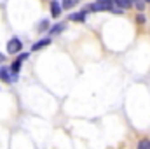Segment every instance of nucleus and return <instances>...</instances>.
<instances>
[{
	"instance_id": "obj_1",
	"label": "nucleus",
	"mask_w": 150,
	"mask_h": 149,
	"mask_svg": "<svg viewBox=\"0 0 150 149\" xmlns=\"http://www.w3.org/2000/svg\"><path fill=\"white\" fill-rule=\"evenodd\" d=\"M113 7V0H96L91 9L93 11H112Z\"/></svg>"
},
{
	"instance_id": "obj_2",
	"label": "nucleus",
	"mask_w": 150,
	"mask_h": 149,
	"mask_svg": "<svg viewBox=\"0 0 150 149\" xmlns=\"http://www.w3.org/2000/svg\"><path fill=\"white\" fill-rule=\"evenodd\" d=\"M21 47H23V42H21V40H19L18 37L11 39V40L7 42V53H9V54L19 53V51H21Z\"/></svg>"
},
{
	"instance_id": "obj_3",
	"label": "nucleus",
	"mask_w": 150,
	"mask_h": 149,
	"mask_svg": "<svg viewBox=\"0 0 150 149\" xmlns=\"http://www.w3.org/2000/svg\"><path fill=\"white\" fill-rule=\"evenodd\" d=\"M28 56H30L28 53H21V54H19V58H18V60L11 65V72H12V75H18V74H19V70H21V63H23L25 60H28Z\"/></svg>"
},
{
	"instance_id": "obj_4",
	"label": "nucleus",
	"mask_w": 150,
	"mask_h": 149,
	"mask_svg": "<svg viewBox=\"0 0 150 149\" xmlns=\"http://www.w3.org/2000/svg\"><path fill=\"white\" fill-rule=\"evenodd\" d=\"M0 79H2L4 82H11V81H14V79H16V75H12L11 69L2 67V69H0Z\"/></svg>"
},
{
	"instance_id": "obj_5",
	"label": "nucleus",
	"mask_w": 150,
	"mask_h": 149,
	"mask_svg": "<svg viewBox=\"0 0 150 149\" xmlns=\"http://www.w3.org/2000/svg\"><path fill=\"white\" fill-rule=\"evenodd\" d=\"M51 14H52L54 18H58V16L61 14V5H59L58 0H52V2H51Z\"/></svg>"
},
{
	"instance_id": "obj_6",
	"label": "nucleus",
	"mask_w": 150,
	"mask_h": 149,
	"mask_svg": "<svg viewBox=\"0 0 150 149\" xmlns=\"http://www.w3.org/2000/svg\"><path fill=\"white\" fill-rule=\"evenodd\" d=\"M84 19H86V12H74V14H70V21L82 23Z\"/></svg>"
},
{
	"instance_id": "obj_7",
	"label": "nucleus",
	"mask_w": 150,
	"mask_h": 149,
	"mask_svg": "<svg viewBox=\"0 0 150 149\" xmlns=\"http://www.w3.org/2000/svg\"><path fill=\"white\" fill-rule=\"evenodd\" d=\"M49 44H51V39H42V40H38L37 44L32 46V49H33V51H38V49H42V47H45V46H49Z\"/></svg>"
},
{
	"instance_id": "obj_8",
	"label": "nucleus",
	"mask_w": 150,
	"mask_h": 149,
	"mask_svg": "<svg viewBox=\"0 0 150 149\" xmlns=\"http://www.w3.org/2000/svg\"><path fill=\"white\" fill-rule=\"evenodd\" d=\"M65 30V23H58V25H54L52 28H51V35H54V34H61Z\"/></svg>"
},
{
	"instance_id": "obj_9",
	"label": "nucleus",
	"mask_w": 150,
	"mask_h": 149,
	"mask_svg": "<svg viewBox=\"0 0 150 149\" xmlns=\"http://www.w3.org/2000/svg\"><path fill=\"white\" fill-rule=\"evenodd\" d=\"M77 2H79V0H63L61 7H63V9H72V7H74Z\"/></svg>"
},
{
	"instance_id": "obj_10",
	"label": "nucleus",
	"mask_w": 150,
	"mask_h": 149,
	"mask_svg": "<svg viewBox=\"0 0 150 149\" xmlns=\"http://www.w3.org/2000/svg\"><path fill=\"white\" fill-rule=\"evenodd\" d=\"M115 4H117L120 9H127V7H131V2H129V0H115Z\"/></svg>"
},
{
	"instance_id": "obj_11",
	"label": "nucleus",
	"mask_w": 150,
	"mask_h": 149,
	"mask_svg": "<svg viewBox=\"0 0 150 149\" xmlns=\"http://www.w3.org/2000/svg\"><path fill=\"white\" fill-rule=\"evenodd\" d=\"M138 149H150V140H147V139L140 140V144H138Z\"/></svg>"
},
{
	"instance_id": "obj_12",
	"label": "nucleus",
	"mask_w": 150,
	"mask_h": 149,
	"mask_svg": "<svg viewBox=\"0 0 150 149\" xmlns=\"http://www.w3.org/2000/svg\"><path fill=\"white\" fill-rule=\"evenodd\" d=\"M47 27H49V21H47V19H42V21L38 23V32H44V30H47Z\"/></svg>"
},
{
	"instance_id": "obj_13",
	"label": "nucleus",
	"mask_w": 150,
	"mask_h": 149,
	"mask_svg": "<svg viewBox=\"0 0 150 149\" xmlns=\"http://www.w3.org/2000/svg\"><path fill=\"white\" fill-rule=\"evenodd\" d=\"M134 4H136V7H138V9H140V11H142V9H143V2H134Z\"/></svg>"
},
{
	"instance_id": "obj_14",
	"label": "nucleus",
	"mask_w": 150,
	"mask_h": 149,
	"mask_svg": "<svg viewBox=\"0 0 150 149\" xmlns=\"http://www.w3.org/2000/svg\"><path fill=\"white\" fill-rule=\"evenodd\" d=\"M136 19H138V21H140V23H143V21H145V18H143V16H142V14H140V16H138V18H136Z\"/></svg>"
},
{
	"instance_id": "obj_15",
	"label": "nucleus",
	"mask_w": 150,
	"mask_h": 149,
	"mask_svg": "<svg viewBox=\"0 0 150 149\" xmlns=\"http://www.w3.org/2000/svg\"><path fill=\"white\" fill-rule=\"evenodd\" d=\"M4 60H5V56H4V54H2V53H0V63H2V62H4Z\"/></svg>"
},
{
	"instance_id": "obj_16",
	"label": "nucleus",
	"mask_w": 150,
	"mask_h": 149,
	"mask_svg": "<svg viewBox=\"0 0 150 149\" xmlns=\"http://www.w3.org/2000/svg\"><path fill=\"white\" fill-rule=\"evenodd\" d=\"M129 2H131V4H134V2H138V0H129Z\"/></svg>"
},
{
	"instance_id": "obj_17",
	"label": "nucleus",
	"mask_w": 150,
	"mask_h": 149,
	"mask_svg": "<svg viewBox=\"0 0 150 149\" xmlns=\"http://www.w3.org/2000/svg\"><path fill=\"white\" fill-rule=\"evenodd\" d=\"M145 2H149V4H150V0H145Z\"/></svg>"
}]
</instances>
